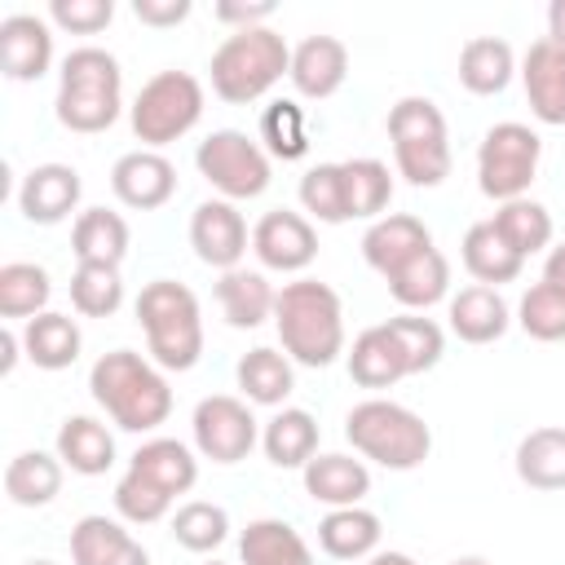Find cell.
Returning <instances> with one entry per match:
<instances>
[{
  "mask_svg": "<svg viewBox=\"0 0 565 565\" xmlns=\"http://www.w3.org/2000/svg\"><path fill=\"white\" fill-rule=\"evenodd\" d=\"M49 18H53L62 31L97 35L102 26H110L115 4H110V0H53V4H49Z\"/></svg>",
  "mask_w": 565,
  "mask_h": 565,
  "instance_id": "c3c4849f",
  "label": "cell"
},
{
  "mask_svg": "<svg viewBox=\"0 0 565 565\" xmlns=\"http://www.w3.org/2000/svg\"><path fill=\"white\" fill-rule=\"evenodd\" d=\"M203 115V84L190 71H159L141 84L128 119L146 150H159L177 137H185Z\"/></svg>",
  "mask_w": 565,
  "mask_h": 565,
  "instance_id": "ba28073f",
  "label": "cell"
},
{
  "mask_svg": "<svg viewBox=\"0 0 565 565\" xmlns=\"http://www.w3.org/2000/svg\"><path fill=\"white\" fill-rule=\"evenodd\" d=\"M274 327L282 353L300 366H331L344 353V309L340 296L318 278H296L274 300Z\"/></svg>",
  "mask_w": 565,
  "mask_h": 565,
  "instance_id": "7a4b0ae2",
  "label": "cell"
},
{
  "mask_svg": "<svg viewBox=\"0 0 565 565\" xmlns=\"http://www.w3.org/2000/svg\"><path fill=\"white\" fill-rule=\"evenodd\" d=\"M380 516L366 512V508H331L322 521H318V543L327 556L335 561H362V556H375L380 547Z\"/></svg>",
  "mask_w": 565,
  "mask_h": 565,
  "instance_id": "4dcf8cb0",
  "label": "cell"
},
{
  "mask_svg": "<svg viewBox=\"0 0 565 565\" xmlns=\"http://www.w3.org/2000/svg\"><path fill=\"white\" fill-rule=\"evenodd\" d=\"M260 446H265V459L274 468H305L318 455V419L309 411H300V406H282L265 424Z\"/></svg>",
  "mask_w": 565,
  "mask_h": 565,
  "instance_id": "f546056e",
  "label": "cell"
},
{
  "mask_svg": "<svg viewBox=\"0 0 565 565\" xmlns=\"http://www.w3.org/2000/svg\"><path fill=\"white\" fill-rule=\"evenodd\" d=\"M349 75V49L335 40V35H305L296 49H291V88L309 102H322L331 93H340Z\"/></svg>",
  "mask_w": 565,
  "mask_h": 565,
  "instance_id": "e0dca14e",
  "label": "cell"
},
{
  "mask_svg": "<svg viewBox=\"0 0 565 565\" xmlns=\"http://www.w3.org/2000/svg\"><path fill=\"white\" fill-rule=\"evenodd\" d=\"M207 565H225V561H207Z\"/></svg>",
  "mask_w": 565,
  "mask_h": 565,
  "instance_id": "680465c9",
  "label": "cell"
},
{
  "mask_svg": "<svg viewBox=\"0 0 565 565\" xmlns=\"http://www.w3.org/2000/svg\"><path fill=\"white\" fill-rule=\"evenodd\" d=\"M71 252L79 265H119L128 256V221L110 207H84L71 225Z\"/></svg>",
  "mask_w": 565,
  "mask_h": 565,
  "instance_id": "603a6c76",
  "label": "cell"
},
{
  "mask_svg": "<svg viewBox=\"0 0 565 565\" xmlns=\"http://www.w3.org/2000/svg\"><path fill=\"white\" fill-rule=\"evenodd\" d=\"M110 190L124 207L154 212L177 194V168L159 150H128L110 168Z\"/></svg>",
  "mask_w": 565,
  "mask_h": 565,
  "instance_id": "5bb4252c",
  "label": "cell"
},
{
  "mask_svg": "<svg viewBox=\"0 0 565 565\" xmlns=\"http://www.w3.org/2000/svg\"><path fill=\"white\" fill-rule=\"evenodd\" d=\"M424 247H433V234L419 216H406V212H388V216L371 221V230L362 234V256L380 278L397 274Z\"/></svg>",
  "mask_w": 565,
  "mask_h": 565,
  "instance_id": "d6986e66",
  "label": "cell"
},
{
  "mask_svg": "<svg viewBox=\"0 0 565 565\" xmlns=\"http://www.w3.org/2000/svg\"><path fill=\"white\" fill-rule=\"evenodd\" d=\"M269 13H274V0H252V4H238V0H221V4H216V18H221V22H234L238 31H247V26H260Z\"/></svg>",
  "mask_w": 565,
  "mask_h": 565,
  "instance_id": "f907efd6",
  "label": "cell"
},
{
  "mask_svg": "<svg viewBox=\"0 0 565 565\" xmlns=\"http://www.w3.org/2000/svg\"><path fill=\"white\" fill-rule=\"evenodd\" d=\"M0 66L9 79L26 84L53 66V31L35 13H9L0 22Z\"/></svg>",
  "mask_w": 565,
  "mask_h": 565,
  "instance_id": "ac0fdd59",
  "label": "cell"
},
{
  "mask_svg": "<svg viewBox=\"0 0 565 565\" xmlns=\"http://www.w3.org/2000/svg\"><path fill=\"white\" fill-rule=\"evenodd\" d=\"M450 565H490V561H481V556H459V561H450Z\"/></svg>",
  "mask_w": 565,
  "mask_h": 565,
  "instance_id": "9f6ffc18",
  "label": "cell"
},
{
  "mask_svg": "<svg viewBox=\"0 0 565 565\" xmlns=\"http://www.w3.org/2000/svg\"><path fill=\"white\" fill-rule=\"evenodd\" d=\"M194 163L225 199H256L269 190V154L238 128H216L207 141H199Z\"/></svg>",
  "mask_w": 565,
  "mask_h": 565,
  "instance_id": "30bf717a",
  "label": "cell"
},
{
  "mask_svg": "<svg viewBox=\"0 0 565 565\" xmlns=\"http://www.w3.org/2000/svg\"><path fill=\"white\" fill-rule=\"evenodd\" d=\"M260 141L269 146L274 159H300L309 150V128H305V110L282 97V102H269L265 115H260Z\"/></svg>",
  "mask_w": 565,
  "mask_h": 565,
  "instance_id": "ee69618b",
  "label": "cell"
},
{
  "mask_svg": "<svg viewBox=\"0 0 565 565\" xmlns=\"http://www.w3.org/2000/svg\"><path fill=\"white\" fill-rule=\"evenodd\" d=\"M516 71V57H512V44L499 40V35H472L463 49H459V84L477 97H494L508 88Z\"/></svg>",
  "mask_w": 565,
  "mask_h": 565,
  "instance_id": "d4e9b609",
  "label": "cell"
},
{
  "mask_svg": "<svg viewBox=\"0 0 565 565\" xmlns=\"http://www.w3.org/2000/svg\"><path fill=\"white\" fill-rule=\"evenodd\" d=\"M172 539L185 547V552H216L225 539H230V516L221 503H207V499H190L172 512Z\"/></svg>",
  "mask_w": 565,
  "mask_h": 565,
  "instance_id": "b9f144b4",
  "label": "cell"
},
{
  "mask_svg": "<svg viewBox=\"0 0 565 565\" xmlns=\"http://www.w3.org/2000/svg\"><path fill=\"white\" fill-rule=\"evenodd\" d=\"M300 203L309 216H318L322 225H340L349 221V207H344V177H340V163H318L300 177Z\"/></svg>",
  "mask_w": 565,
  "mask_h": 565,
  "instance_id": "bcb514c9",
  "label": "cell"
},
{
  "mask_svg": "<svg viewBox=\"0 0 565 565\" xmlns=\"http://www.w3.org/2000/svg\"><path fill=\"white\" fill-rule=\"evenodd\" d=\"M115 508H119L124 521H132V525H150V521H163V516H168L172 494L159 490L150 477H141V472L128 468V472L119 477V486H115Z\"/></svg>",
  "mask_w": 565,
  "mask_h": 565,
  "instance_id": "7dc6e473",
  "label": "cell"
},
{
  "mask_svg": "<svg viewBox=\"0 0 565 565\" xmlns=\"http://www.w3.org/2000/svg\"><path fill=\"white\" fill-rule=\"evenodd\" d=\"M216 300H221L230 327L252 331L274 313L278 291L269 287V278L260 269H225L221 282H216Z\"/></svg>",
  "mask_w": 565,
  "mask_h": 565,
  "instance_id": "484cf974",
  "label": "cell"
},
{
  "mask_svg": "<svg viewBox=\"0 0 565 565\" xmlns=\"http://www.w3.org/2000/svg\"><path fill=\"white\" fill-rule=\"evenodd\" d=\"M516 477L530 490H565V428H530L516 446Z\"/></svg>",
  "mask_w": 565,
  "mask_h": 565,
  "instance_id": "836d02e7",
  "label": "cell"
},
{
  "mask_svg": "<svg viewBox=\"0 0 565 565\" xmlns=\"http://www.w3.org/2000/svg\"><path fill=\"white\" fill-rule=\"evenodd\" d=\"M84 181L71 163H40L18 185V207L31 225H57L79 207Z\"/></svg>",
  "mask_w": 565,
  "mask_h": 565,
  "instance_id": "9a60e30c",
  "label": "cell"
},
{
  "mask_svg": "<svg viewBox=\"0 0 565 565\" xmlns=\"http://www.w3.org/2000/svg\"><path fill=\"white\" fill-rule=\"evenodd\" d=\"M388 141L397 172L411 185H441L450 177V137H446V115L428 97H402L388 110Z\"/></svg>",
  "mask_w": 565,
  "mask_h": 565,
  "instance_id": "52a82bcc",
  "label": "cell"
},
{
  "mask_svg": "<svg viewBox=\"0 0 565 565\" xmlns=\"http://www.w3.org/2000/svg\"><path fill=\"white\" fill-rule=\"evenodd\" d=\"M75 565H150V552L110 516H79L71 530Z\"/></svg>",
  "mask_w": 565,
  "mask_h": 565,
  "instance_id": "ffe728a7",
  "label": "cell"
},
{
  "mask_svg": "<svg viewBox=\"0 0 565 565\" xmlns=\"http://www.w3.org/2000/svg\"><path fill=\"white\" fill-rule=\"evenodd\" d=\"M137 322L146 331L150 358L163 371H190L203 358V313L185 282L154 278L137 296Z\"/></svg>",
  "mask_w": 565,
  "mask_h": 565,
  "instance_id": "277c9868",
  "label": "cell"
},
{
  "mask_svg": "<svg viewBox=\"0 0 565 565\" xmlns=\"http://www.w3.org/2000/svg\"><path fill=\"white\" fill-rule=\"evenodd\" d=\"M26 565H57V561H26Z\"/></svg>",
  "mask_w": 565,
  "mask_h": 565,
  "instance_id": "6f0895ef",
  "label": "cell"
},
{
  "mask_svg": "<svg viewBox=\"0 0 565 565\" xmlns=\"http://www.w3.org/2000/svg\"><path fill=\"white\" fill-rule=\"evenodd\" d=\"M305 490L327 508H358L371 490V472L353 455H313L305 463Z\"/></svg>",
  "mask_w": 565,
  "mask_h": 565,
  "instance_id": "44dd1931",
  "label": "cell"
},
{
  "mask_svg": "<svg viewBox=\"0 0 565 565\" xmlns=\"http://www.w3.org/2000/svg\"><path fill=\"white\" fill-rule=\"evenodd\" d=\"M128 468L141 472V477H150L172 499L185 494V490H194V481H199V459L177 437H150V441H141L137 455L128 459Z\"/></svg>",
  "mask_w": 565,
  "mask_h": 565,
  "instance_id": "83f0119b",
  "label": "cell"
},
{
  "mask_svg": "<svg viewBox=\"0 0 565 565\" xmlns=\"http://www.w3.org/2000/svg\"><path fill=\"white\" fill-rule=\"evenodd\" d=\"M547 40L565 44V0H552L547 4Z\"/></svg>",
  "mask_w": 565,
  "mask_h": 565,
  "instance_id": "f5cc1de1",
  "label": "cell"
},
{
  "mask_svg": "<svg viewBox=\"0 0 565 565\" xmlns=\"http://www.w3.org/2000/svg\"><path fill=\"white\" fill-rule=\"evenodd\" d=\"M62 459L57 455H44V450H22L4 463V494L18 503V508H44L57 499L62 490Z\"/></svg>",
  "mask_w": 565,
  "mask_h": 565,
  "instance_id": "d6a6232c",
  "label": "cell"
},
{
  "mask_svg": "<svg viewBox=\"0 0 565 565\" xmlns=\"http://www.w3.org/2000/svg\"><path fill=\"white\" fill-rule=\"evenodd\" d=\"M190 428H194L199 455L212 459V463H238V459H247L252 446H256V437H260V428H256L247 402H238V397H230V393L203 397V402L194 406Z\"/></svg>",
  "mask_w": 565,
  "mask_h": 565,
  "instance_id": "8fae6325",
  "label": "cell"
},
{
  "mask_svg": "<svg viewBox=\"0 0 565 565\" xmlns=\"http://www.w3.org/2000/svg\"><path fill=\"white\" fill-rule=\"evenodd\" d=\"M340 177H344L349 221L353 216H375L380 221V212L393 199V172H388V163H380V159H344L340 163Z\"/></svg>",
  "mask_w": 565,
  "mask_h": 565,
  "instance_id": "ab89813d",
  "label": "cell"
},
{
  "mask_svg": "<svg viewBox=\"0 0 565 565\" xmlns=\"http://www.w3.org/2000/svg\"><path fill=\"white\" fill-rule=\"evenodd\" d=\"M252 252L265 269H278V274H296L305 269L313 256H318V234L313 225L300 216V212H265L256 225H252Z\"/></svg>",
  "mask_w": 565,
  "mask_h": 565,
  "instance_id": "4fadbf2b",
  "label": "cell"
},
{
  "mask_svg": "<svg viewBox=\"0 0 565 565\" xmlns=\"http://www.w3.org/2000/svg\"><path fill=\"white\" fill-rule=\"evenodd\" d=\"M463 269L481 282V287H499V282H512L516 274H521V256L503 243V234L490 225V221H477V225H468V234H463Z\"/></svg>",
  "mask_w": 565,
  "mask_h": 565,
  "instance_id": "e575fe53",
  "label": "cell"
},
{
  "mask_svg": "<svg viewBox=\"0 0 565 565\" xmlns=\"http://www.w3.org/2000/svg\"><path fill=\"white\" fill-rule=\"evenodd\" d=\"M366 565H415L406 552H375V556H366Z\"/></svg>",
  "mask_w": 565,
  "mask_h": 565,
  "instance_id": "11a10c76",
  "label": "cell"
},
{
  "mask_svg": "<svg viewBox=\"0 0 565 565\" xmlns=\"http://www.w3.org/2000/svg\"><path fill=\"white\" fill-rule=\"evenodd\" d=\"M79 327L71 313H35L22 327V349L40 371H66L79 358Z\"/></svg>",
  "mask_w": 565,
  "mask_h": 565,
  "instance_id": "f1b7e54d",
  "label": "cell"
},
{
  "mask_svg": "<svg viewBox=\"0 0 565 565\" xmlns=\"http://www.w3.org/2000/svg\"><path fill=\"white\" fill-rule=\"evenodd\" d=\"M234 375H238L243 397L256 402V406H282L287 393L296 388L291 358L278 353V349H252V353H243L238 366H234Z\"/></svg>",
  "mask_w": 565,
  "mask_h": 565,
  "instance_id": "8d00e7d4",
  "label": "cell"
},
{
  "mask_svg": "<svg viewBox=\"0 0 565 565\" xmlns=\"http://www.w3.org/2000/svg\"><path fill=\"white\" fill-rule=\"evenodd\" d=\"M71 305L84 318H110L124 305L119 265H75V274H71Z\"/></svg>",
  "mask_w": 565,
  "mask_h": 565,
  "instance_id": "60d3db41",
  "label": "cell"
},
{
  "mask_svg": "<svg viewBox=\"0 0 565 565\" xmlns=\"http://www.w3.org/2000/svg\"><path fill=\"white\" fill-rule=\"evenodd\" d=\"M212 93L230 106H247L265 97L287 71H291V49L278 31L269 26H247L225 35V44L212 53Z\"/></svg>",
  "mask_w": 565,
  "mask_h": 565,
  "instance_id": "8992f818",
  "label": "cell"
},
{
  "mask_svg": "<svg viewBox=\"0 0 565 565\" xmlns=\"http://www.w3.org/2000/svg\"><path fill=\"white\" fill-rule=\"evenodd\" d=\"M521 79H525V97L539 124L565 128V44L556 40H534L525 49L521 62Z\"/></svg>",
  "mask_w": 565,
  "mask_h": 565,
  "instance_id": "2e32d148",
  "label": "cell"
},
{
  "mask_svg": "<svg viewBox=\"0 0 565 565\" xmlns=\"http://www.w3.org/2000/svg\"><path fill=\"white\" fill-rule=\"evenodd\" d=\"M53 296V282H49V269L44 265H31V260H9L0 265V318H35V313H49Z\"/></svg>",
  "mask_w": 565,
  "mask_h": 565,
  "instance_id": "f35d334b",
  "label": "cell"
},
{
  "mask_svg": "<svg viewBox=\"0 0 565 565\" xmlns=\"http://www.w3.org/2000/svg\"><path fill=\"white\" fill-rule=\"evenodd\" d=\"M543 282L565 296V243H556V247L547 252V260H543Z\"/></svg>",
  "mask_w": 565,
  "mask_h": 565,
  "instance_id": "816d5d0a",
  "label": "cell"
},
{
  "mask_svg": "<svg viewBox=\"0 0 565 565\" xmlns=\"http://www.w3.org/2000/svg\"><path fill=\"white\" fill-rule=\"evenodd\" d=\"M18 344H22V340H18L13 331H0V349H4V358H0V371H4V375H9V371H13V362H18Z\"/></svg>",
  "mask_w": 565,
  "mask_h": 565,
  "instance_id": "db71d44e",
  "label": "cell"
},
{
  "mask_svg": "<svg viewBox=\"0 0 565 565\" xmlns=\"http://www.w3.org/2000/svg\"><path fill=\"white\" fill-rule=\"evenodd\" d=\"M539 154H543V141H539L534 128H525L516 119L494 124L477 146V185H481V194L499 199V203L525 199V190L539 172Z\"/></svg>",
  "mask_w": 565,
  "mask_h": 565,
  "instance_id": "9c48e42d",
  "label": "cell"
},
{
  "mask_svg": "<svg viewBox=\"0 0 565 565\" xmlns=\"http://www.w3.org/2000/svg\"><path fill=\"white\" fill-rule=\"evenodd\" d=\"M450 331L463 340V344H490V340H499L503 331H508V322H512V309H508V300L499 296V287H481V282H472V287H463L459 296H450Z\"/></svg>",
  "mask_w": 565,
  "mask_h": 565,
  "instance_id": "7402d4cb",
  "label": "cell"
},
{
  "mask_svg": "<svg viewBox=\"0 0 565 565\" xmlns=\"http://www.w3.org/2000/svg\"><path fill=\"white\" fill-rule=\"evenodd\" d=\"M132 13L146 26H177L190 18V0H132Z\"/></svg>",
  "mask_w": 565,
  "mask_h": 565,
  "instance_id": "681fc988",
  "label": "cell"
},
{
  "mask_svg": "<svg viewBox=\"0 0 565 565\" xmlns=\"http://www.w3.org/2000/svg\"><path fill=\"white\" fill-rule=\"evenodd\" d=\"M384 282H388V291H393L397 305H406V309H428V305H437V300L450 291V265H446V256H441L437 247H424L419 256H411V260H406L397 274H388Z\"/></svg>",
  "mask_w": 565,
  "mask_h": 565,
  "instance_id": "d590c367",
  "label": "cell"
},
{
  "mask_svg": "<svg viewBox=\"0 0 565 565\" xmlns=\"http://www.w3.org/2000/svg\"><path fill=\"white\" fill-rule=\"evenodd\" d=\"M57 124L71 132H106L119 119L124 106V71L115 53L84 44L62 57V79H57Z\"/></svg>",
  "mask_w": 565,
  "mask_h": 565,
  "instance_id": "3957f363",
  "label": "cell"
},
{
  "mask_svg": "<svg viewBox=\"0 0 565 565\" xmlns=\"http://www.w3.org/2000/svg\"><path fill=\"white\" fill-rule=\"evenodd\" d=\"M516 322L530 340H543V344L565 340V296L547 282H534L516 305Z\"/></svg>",
  "mask_w": 565,
  "mask_h": 565,
  "instance_id": "f6af8a7d",
  "label": "cell"
},
{
  "mask_svg": "<svg viewBox=\"0 0 565 565\" xmlns=\"http://www.w3.org/2000/svg\"><path fill=\"white\" fill-rule=\"evenodd\" d=\"M344 437L358 455L375 459L380 468H393V472H411L428 459L433 450V433L428 424L402 406V402H388V397H366L358 402L349 415H344Z\"/></svg>",
  "mask_w": 565,
  "mask_h": 565,
  "instance_id": "5b68a950",
  "label": "cell"
},
{
  "mask_svg": "<svg viewBox=\"0 0 565 565\" xmlns=\"http://www.w3.org/2000/svg\"><path fill=\"white\" fill-rule=\"evenodd\" d=\"M247 243H252L247 221H243V212L230 199H207V203L194 207V216H190V247H194V256L203 265H212L221 274L238 269Z\"/></svg>",
  "mask_w": 565,
  "mask_h": 565,
  "instance_id": "7c38bea8",
  "label": "cell"
},
{
  "mask_svg": "<svg viewBox=\"0 0 565 565\" xmlns=\"http://www.w3.org/2000/svg\"><path fill=\"white\" fill-rule=\"evenodd\" d=\"M384 327L393 331V340H397V349H402V358H406V371H411V375L433 371V366L441 362V353H446V335H441V327H437L433 318L402 313V318H388Z\"/></svg>",
  "mask_w": 565,
  "mask_h": 565,
  "instance_id": "7bdbcfd3",
  "label": "cell"
},
{
  "mask_svg": "<svg viewBox=\"0 0 565 565\" xmlns=\"http://www.w3.org/2000/svg\"><path fill=\"white\" fill-rule=\"evenodd\" d=\"M57 459L79 477H102L115 463V437L93 415H71L57 428Z\"/></svg>",
  "mask_w": 565,
  "mask_h": 565,
  "instance_id": "cb8c5ba5",
  "label": "cell"
},
{
  "mask_svg": "<svg viewBox=\"0 0 565 565\" xmlns=\"http://www.w3.org/2000/svg\"><path fill=\"white\" fill-rule=\"evenodd\" d=\"M349 375L362 388H393L402 375H411L406 371V358H402V349H397V340H393V331L384 322L380 327H366L353 340V349H349Z\"/></svg>",
  "mask_w": 565,
  "mask_h": 565,
  "instance_id": "4316f807",
  "label": "cell"
},
{
  "mask_svg": "<svg viewBox=\"0 0 565 565\" xmlns=\"http://www.w3.org/2000/svg\"><path fill=\"white\" fill-rule=\"evenodd\" d=\"M238 561L243 565H313V552L287 521L260 516L238 534Z\"/></svg>",
  "mask_w": 565,
  "mask_h": 565,
  "instance_id": "1f68e13d",
  "label": "cell"
},
{
  "mask_svg": "<svg viewBox=\"0 0 565 565\" xmlns=\"http://www.w3.org/2000/svg\"><path fill=\"white\" fill-rule=\"evenodd\" d=\"M490 225L503 234V243L525 260L534 252H543L552 243V212L534 199H512V203H499V212L490 216Z\"/></svg>",
  "mask_w": 565,
  "mask_h": 565,
  "instance_id": "74e56055",
  "label": "cell"
},
{
  "mask_svg": "<svg viewBox=\"0 0 565 565\" xmlns=\"http://www.w3.org/2000/svg\"><path fill=\"white\" fill-rule=\"evenodd\" d=\"M88 388L93 402L124 428V433H150L172 415V388L159 375V366H150L141 353L132 349H110L93 362L88 371Z\"/></svg>",
  "mask_w": 565,
  "mask_h": 565,
  "instance_id": "6da1fadb",
  "label": "cell"
}]
</instances>
